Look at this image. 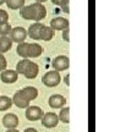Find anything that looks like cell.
Listing matches in <instances>:
<instances>
[{"instance_id":"cell-17","label":"cell","mask_w":126,"mask_h":132,"mask_svg":"<svg viewBox=\"0 0 126 132\" xmlns=\"http://www.w3.org/2000/svg\"><path fill=\"white\" fill-rule=\"evenodd\" d=\"M12 105V100L11 98L6 97V95H0V111H5L9 110Z\"/></svg>"},{"instance_id":"cell-29","label":"cell","mask_w":126,"mask_h":132,"mask_svg":"<svg viewBox=\"0 0 126 132\" xmlns=\"http://www.w3.org/2000/svg\"><path fill=\"white\" fill-rule=\"evenodd\" d=\"M5 3V0H0V5H3Z\"/></svg>"},{"instance_id":"cell-24","label":"cell","mask_w":126,"mask_h":132,"mask_svg":"<svg viewBox=\"0 0 126 132\" xmlns=\"http://www.w3.org/2000/svg\"><path fill=\"white\" fill-rule=\"evenodd\" d=\"M62 38L65 42H70V37H69V27L62 31Z\"/></svg>"},{"instance_id":"cell-2","label":"cell","mask_w":126,"mask_h":132,"mask_svg":"<svg viewBox=\"0 0 126 132\" xmlns=\"http://www.w3.org/2000/svg\"><path fill=\"white\" fill-rule=\"evenodd\" d=\"M27 36L34 40H50L54 37V31L41 22H34L28 27Z\"/></svg>"},{"instance_id":"cell-27","label":"cell","mask_w":126,"mask_h":132,"mask_svg":"<svg viewBox=\"0 0 126 132\" xmlns=\"http://www.w3.org/2000/svg\"><path fill=\"white\" fill-rule=\"evenodd\" d=\"M6 132H19V130H16V128H11V130H7Z\"/></svg>"},{"instance_id":"cell-20","label":"cell","mask_w":126,"mask_h":132,"mask_svg":"<svg viewBox=\"0 0 126 132\" xmlns=\"http://www.w3.org/2000/svg\"><path fill=\"white\" fill-rule=\"evenodd\" d=\"M69 1L70 0H51V3L56 6H60L61 10L66 12V14H69Z\"/></svg>"},{"instance_id":"cell-23","label":"cell","mask_w":126,"mask_h":132,"mask_svg":"<svg viewBox=\"0 0 126 132\" xmlns=\"http://www.w3.org/2000/svg\"><path fill=\"white\" fill-rule=\"evenodd\" d=\"M6 66H7V62H6V59L3 54H0V71L6 70Z\"/></svg>"},{"instance_id":"cell-22","label":"cell","mask_w":126,"mask_h":132,"mask_svg":"<svg viewBox=\"0 0 126 132\" xmlns=\"http://www.w3.org/2000/svg\"><path fill=\"white\" fill-rule=\"evenodd\" d=\"M7 21H9V14L5 10L0 9V23H5Z\"/></svg>"},{"instance_id":"cell-12","label":"cell","mask_w":126,"mask_h":132,"mask_svg":"<svg viewBox=\"0 0 126 132\" xmlns=\"http://www.w3.org/2000/svg\"><path fill=\"white\" fill-rule=\"evenodd\" d=\"M12 104H15L17 108H21V109H27L29 106V100H28L26 97H25L21 92H16L12 97Z\"/></svg>"},{"instance_id":"cell-26","label":"cell","mask_w":126,"mask_h":132,"mask_svg":"<svg viewBox=\"0 0 126 132\" xmlns=\"http://www.w3.org/2000/svg\"><path fill=\"white\" fill-rule=\"evenodd\" d=\"M69 77H70V76H69V75H66V76H65V78H64V80H65L66 86H69V85H70V82H69Z\"/></svg>"},{"instance_id":"cell-8","label":"cell","mask_w":126,"mask_h":132,"mask_svg":"<svg viewBox=\"0 0 126 132\" xmlns=\"http://www.w3.org/2000/svg\"><path fill=\"white\" fill-rule=\"evenodd\" d=\"M59 123V118L55 113H47L42 116V125L47 128H53L58 126Z\"/></svg>"},{"instance_id":"cell-16","label":"cell","mask_w":126,"mask_h":132,"mask_svg":"<svg viewBox=\"0 0 126 132\" xmlns=\"http://www.w3.org/2000/svg\"><path fill=\"white\" fill-rule=\"evenodd\" d=\"M12 47V42L7 36H0V54L9 52Z\"/></svg>"},{"instance_id":"cell-15","label":"cell","mask_w":126,"mask_h":132,"mask_svg":"<svg viewBox=\"0 0 126 132\" xmlns=\"http://www.w3.org/2000/svg\"><path fill=\"white\" fill-rule=\"evenodd\" d=\"M22 94L26 97V98L31 102V100H34V99L38 97V89L36 87H32V86H28V87H25L20 90Z\"/></svg>"},{"instance_id":"cell-7","label":"cell","mask_w":126,"mask_h":132,"mask_svg":"<svg viewBox=\"0 0 126 132\" xmlns=\"http://www.w3.org/2000/svg\"><path fill=\"white\" fill-rule=\"evenodd\" d=\"M51 65L54 67V71H64L66 69H69L70 66V59L65 55H59V56L54 57V60L51 62Z\"/></svg>"},{"instance_id":"cell-3","label":"cell","mask_w":126,"mask_h":132,"mask_svg":"<svg viewBox=\"0 0 126 132\" xmlns=\"http://www.w3.org/2000/svg\"><path fill=\"white\" fill-rule=\"evenodd\" d=\"M43 48L38 43H20L17 45V55L23 59L27 57H38L42 55Z\"/></svg>"},{"instance_id":"cell-11","label":"cell","mask_w":126,"mask_h":132,"mask_svg":"<svg viewBox=\"0 0 126 132\" xmlns=\"http://www.w3.org/2000/svg\"><path fill=\"white\" fill-rule=\"evenodd\" d=\"M19 122H20V120H19V118H17V115H15V114H12V113L6 114L4 118H3V125H4L7 130L16 128L19 126Z\"/></svg>"},{"instance_id":"cell-30","label":"cell","mask_w":126,"mask_h":132,"mask_svg":"<svg viewBox=\"0 0 126 132\" xmlns=\"http://www.w3.org/2000/svg\"><path fill=\"white\" fill-rule=\"evenodd\" d=\"M0 36H1V34H0Z\"/></svg>"},{"instance_id":"cell-4","label":"cell","mask_w":126,"mask_h":132,"mask_svg":"<svg viewBox=\"0 0 126 132\" xmlns=\"http://www.w3.org/2000/svg\"><path fill=\"white\" fill-rule=\"evenodd\" d=\"M15 71H16L17 73L23 75L26 78H28V80H33V78H36L38 76L39 67H38V65L36 62L29 61L27 59H23V60H21V61L17 62L16 70Z\"/></svg>"},{"instance_id":"cell-6","label":"cell","mask_w":126,"mask_h":132,"mask_svg":"<svg viewBox=\"0 0 126 132\" xmlns=\"http://www.w3.org/2000/svg\"><path fill=\"white\" fill-rule=\"evenodd\" d=\"M26 38H27V31L23 27H15L10 32V39L12 43L16 42L17 44L23 43Z\"/></svg>"},{"instance_id":"cell-13","label":"cell","mask_w":126,"mask_h":132,"mask_svg":"<svg viewBox=\"0 0 126 132\" xmlns=\"http://www.w3.org/2000/svg\"><path fill=\"white\" fill-rule=\"evenodd\" d=\"M0 78L4 83H7V85H11V83H15L17 78H19V73L15 70H4L0 75Z\"/></svg>"},{"instance_id":"cell-9","label":"cell","mask_w":126,"mask_h":132,"mask_svg":"<svg viewBox=\"0 0 126 132\" xmlns=\"http://www.w3.org/2000/svg\"><path fill=\"white\" fill-rule=\"evenodd\" d=\"M44 115L43 110L39 106H28L26 109V118L29 120V121H37V120H41L42 116Z\"/></svg>"},{"instance_id":"cell-21","label":"cell","mask_w":126,"mask_h":132,"mask_svg":"<svg viewBox=\"0 0 126 132\" xmlns=\"http://www.w3.org/2000/svg\"><path fill=\"white\" fill-rule=\"evenodd\" d=\"M11 26L9 22H5V23H0V34L1 36H7L11 32Z\"/></svg>"},{"instance_id":"cell-10","label":"cell","mask_w":126,"mask_h":132,"mask_svg":"<svg viewBox=\"0 0 126 132\" xmlns=\"http://www.w3.org/2000/svg\"><path fill=\"white\" fill-rule=\"evenodd\" d=\"M48 103L51 109H60L64 108V105L66 104V98L61 94H53L49 97Z\"/></svg>"},{"instance_id":"cell-28","label":"cell","mask_w":126,"mask_h":132,"mask_svg":"<svg viewBox=\"0 0 126 132\" xmlns=\"http://www.w3.org/2000/svg\"><path fill=\"white\" fill-rule=\"evenodd\" d=\"M37 3H39V4H42V3H44V1H47V0H36Z\"/></svg>"},{"instance_id":"cell-18","label":"cell","mask_w":126,"mask_h":132,"mask_svg":"<svg viewBox=\"0 0 126 132\" xmlns=\"http://www.w3.org/2000/svg\"><path fill=\"white\" fill-rule=\"evenodd\" d=\"M5 3H6L9 9L17 10V9H22L23 7L26 0H5Z\"/></svg>"},{"instance_id":"cell-1","label":"cell","mask_w":126,"mask_h":132,"mask_svg":"<svg viewBox=\"0 0 126 132\" xmlns=\"http://www.w3.org/2000/svg\"><path fill=\"white\" fill-rule=\"evenodd\" d=\"M20 15L25 20H32L36 22H39L47 16V9L43 4L34 3V4L23 6L20 11Z\"/></svg>"},{"instance_id":"cell-25","label":"cell","mask_w":126,"mask_h":132,"mask_svg":"<svg viewBox=\"0 0 126 132\" xmlns=\"http://www.w3.org/2000/svg\"><path fill=\"white\" fill-rule=\"evenodd\" d=\"M25 132H38L36 128H33V127H28V128H26L25 130Z\"/></svg>"},{"instance_id":"cell-19","label":"cell","mask_w":126,"mask_h":132,"mask_svg":"<svg viewBox=\"0 0 126 132\" xmlns=\"http://www.w3.org/2000/svg\"><path fill=\"white\" fill-rule=\"evenodd\" d=\"M59 121H62L64 123L70 122V108H61L60 114H59Z\"/></svg>"},{"instance_id":"cell-14","label":"cell","mask_w":126,"mask_h":132,"mask_svg":"<svg viewBox=\"0 0 126 132\" xmlns=\"http://www.w3.org/2000/svg\"><path fill=\"white\" fill-rule=\"evenodd\" d=\"M53 31H64L65 28L69 27V21L64 17H55L50 21V26H49Z\"/></svg>"},{"instance_id":"cell-5","label":"cell","mask_w":126,"mask_h":132,"mask_svg":"<svg viewBox=\"0 0 126 132\" xmlns=\"http://www.w3.org/2000/svg\"><path fill=\"white\" fill-rule=\"evenodd\" d=\"M42 81L43 85L47 86V87H56L61 81L60 73L58 71H48L42 77Z\"/></svg>"}]
</instances>
